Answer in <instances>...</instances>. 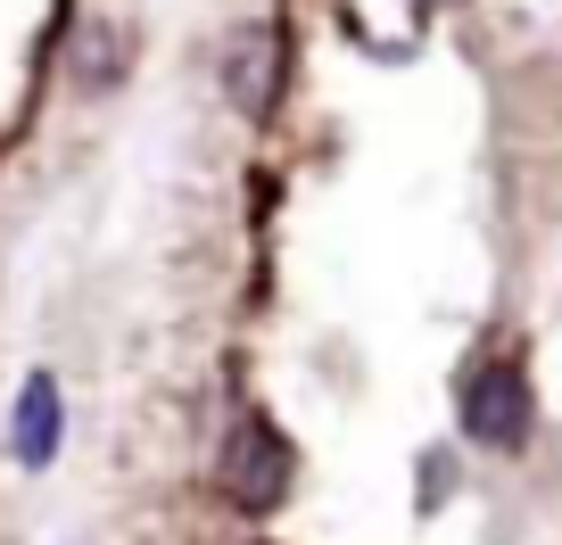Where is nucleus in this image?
I'll return each mask as SVG.
<instances>
[{"instance_id":"f257e3e1","label":"nucleus","mask_w":562,"mask_h":545,"mask_svg":"<svg viewBox=\"0 0 562 545\" xmlns=\"http://www.w3.org/2000/svg\"><path fill=\"white\" fill-rule=\"evenodd\" d=\"M215 488H224V504L240 512H273L281 496H290V439H281L265 413H240L224 439V455H215Z\"/></svg>"},{"instance_id":"f03ea898","label":"nucleus","mask_w":562,"mask_h":545,"mask_svg":"<svg viewBox=\"0 0 562 545\" xmlns=\"http://www.w3.org/2000/svg\"><path fill=\"white\" fill-rule=\"evenodd\" d=\"M456 397H463L456 413H463V439L472 446H521L529 439V381H521V364L480 355V364H463Z\"/></svg>"},{"instance_id":"7ed1b4c3","label":"nucleus","mask_w":562,"mask_h":545,"mask_svg":"<svg viewBox=\"0 0 562 545\" xmlns=\"http://www.w3.org/2000/svg\"><path fill=\"white\" fill-rule=\"evenodd\" d=\"M215 75H224V100L240 107L248 124H265L281 107V75H290V42H281V25H232L224 50H215Z\"/></svg>"},{"instance_id":"20e7f679","label":"nucleus","mask_w":562,"mask_h":545,"mask_svg":"<svg viewBox=\"0 0 562 545\" xmlns=\"http://www.w3.org/2000/svg\"><path fill=\"white\" fill-rule=\"evenodd\" d=\"M50 455H58V381L34 372L18 397V463L25 472H50Z\"/></svg>"}]
</instances>
